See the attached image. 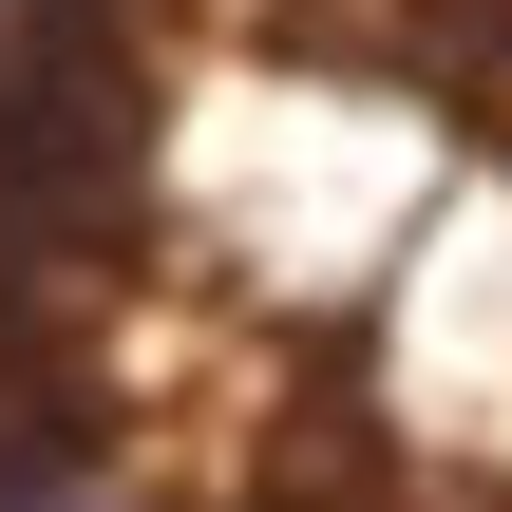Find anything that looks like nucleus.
I'll return each instance as SVG.
<instances>
[{"mask_svg": "<svg viewBox=\"0 0 512 512\" xmlns=\"http://www.w3.org/2000/svg\"><path fill=\"white\" fill-rule=\"evenodd\" d=\"M38 57H57V0H0V114L38 95Z\"/></svg>", "mask_w": 512, "mask_h": 512, "instance_id": "nucleus-1", "label": "nucleus"}, {"mask_svg": "<svg viewBox=\"0 0 512 512\" xmlns=\"http://www.w3.org/2000/svg\"><path fill=\"white\" fill-rule=\"evenodd\" d=\"M0 512H114V494H95V475H19Z\"/></svg>", "mask_w": 512, "mask_h": 512, "instance_id": "nucleus-2", "label": "nucleus"}]
</instances>
